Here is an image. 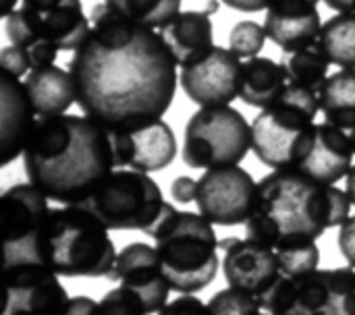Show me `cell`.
Wrapping results in <instances>:
<instances>
[{"mask_svg": "<svg viewBox=\"0 0 355 315\" xmlns=\"http://www.w3.org/2000/svg\"><path fill=\"white\" fill-rule=\"evenodd\" d=\"M177 66L158 29L100 2L92 8V29L73 52L69 73L83 114L123 131L166 114L177 91Z\"/></svg>", "mask_w": 355, "mask_h": 315, "instance_id": "6da1fadb", "label": "cell"}, {"mask_svg": "<svg viewBox=\"0 0 355 315\" xmlns=\"http://www.w3.org/2000/svg\"><path fill=\"white\" fill-rule=\"evenodd\" d=\"M23 166L27 181L48 199L77 206L116 168L110 129L89 116H37Z\"/></svg>", "mask_w": 355, "mask_h": 315, "instance_id": "7a4b0ae2", "label": "cell"}, {"mask_svg": "<svg viewBox=\"0 0 355 315\" xmlns=\"http://www.w3.org/2000/svg\"><path fill=\"white\" fill-rule=\"evenodd\" d=\"M352 199L337 185L312 181L297 170H272L258 183L245 239L272 249L289 241H318L349 218Z\"/></svg>", "mask_w": 355, "mask_h": 315, "instance_id": "3957f363", "label": "cell"}, {"mask_svg": "<svg viewBox=\"0 0 355 315\" xmlns=\"http://www.w3.org/2000/svg\"><path fill=\"white\" fill-rule=\"evenodd\" d=\"M148 237L154 239L171 291L193 295L210 287L220 268L214 224L202 214L181 212L166 201L160 220Z\"/></svg>", "mask_w": 355, "mask_h": 315, "instance_id": "277c9868", "label": "cell"}, {"mask_svg": "<svg viewBox=\"0 0 355 315\" xmlns=\"http://www.w3.org/2000/svg\"><path fill=\"white\" fill-rule=\"evenodd\" d=\"M116 255L108 228L89 210L50 208L37 249L42 266L67 278H108Z\"/></svg>", "mask_w": 355, "mask_h": 315, "instance_id": "5b68a950", "label": "cell"}, {"mask_svg": "<svg viewBox=\"0 0 355 315\" xmlns=\"http://www.w3.org/2000/svg\"><path fill=\"white\" fill-rule=\"evenodd\" d=\"M318 112V87L289 81L252 120V152L272 170H297L314 141Z\"/></svg>", "mask_w": 355, "mask_h": 315, "instance_id": "8992f818", "label": "cell"}, {"mask_svg": "<svg viewBox=\"0 0 355 315\" xmlns=\"http://www.w3.org/2000/svg\"><path fill=\"white\" fill-rule=\"evenodd\" d=\"M77 206L89 210L108 231H141L148 235L160 220L166 201L150 174L114 168Z\"/></svg>", "mask_w": 355, "mask_h": 315, "instance_id": "52a82bcc", "label": "cell"}, {"mask_svg": "<svg viewBox=\"0 0 355 315\" xmlns=\"http://www.w3.org/2000/svg\"><path fill=\"white\" fill-rule=\"evenodd\" d=\"M252 150V125L229 106H202L185 125L183 162L189 168L239 166Z\"/></svg>", "mask_w": 355, "mask_h": 315, "instance_id": "ba28073f", "label": "cell"}, {"mask_svg": "<svg viewBox=\"0 0 355 315\" xmlns=\"http://www.w3.org/2000/svg\"><path fill=\"white\" fill-rule=\"evenodd\" d=\"M272 315H355V268L283 276L262 299Z\"/></svg>", "mask_w": 355, "mask_h": 315, "instance_id": "9c48e42d", "label": "cell"}, {"mask_svg": "<svg viewBox=\"0 0 355 315\" xmlns=\"http://www.w3.org/2000/svg\"><path fill=\"white\" fill-rule=\"evenodd\" d=\"M10 44L33 48L52 44L58 50L75 52L92 29V19L83 12L81 0H21L4 17Z\"/></svg>", "mask_w": 355, "mask_h": 315, "instance_id": "30bf717a", "label": "cell"}, {"mask_svg": "<svg viewBox=\"0 0 355 315\" xmlns=\"http://www.w3.org/2000/svg\"><path fill=\"white\" fill-rule=\"evenodd\" d=\"M0 214L4 233V266L40 264V237L50 214L48 197L31 183L12 185L0 197Z\"/></svg>", "mask_w": 355, "mask_h": 315, "instance_id": "8fae6325", "label": "cell"}, {"mask_svg": "<svg viewBox=\"0 0 355 315\" xmlns=\"http://www.w3.org/2000/svg\"><path fill=\"white\" fill-rule=\"evenodd\" d=\"M258 183L241 166L208 168L198 181L200 214L216 226L245 224L254 212Z\"/></svg>", "mask_w": 355, "mask_h": 315, "instance_id": "7c38bea8", "label": "cell"}, {"mask_svg": "<svg viewBox=\"0 0 355 315\" xmlns=\"http://www.w3.org/2000/svg\"><path fill=\"white\" fill-rule=\"evenodd\" d=\"M241 58L223 46H214L200 60L183 66L179 81L187 98L202 106H229L239 98Z\"/></svg>", "mask_w": 355, "mask_h": 315, "instance_id": "4fadbf2b", "label": "cell"}, {"mask_svg": "<svg viewBox=\"0 0 355 315\" xmlns=\"http://www.w3.org/2000/svg\"><path fill=\"white\" fill-rule=\"evenodd\" d=\"M4 282L2 315H60L69 301L58 276L40 264L4 266Z\"/></svg>", "mask_w": 355, "mask_h": 315, "instance_id": "5bb4252c", "label": "cell"}, {"mask_svg": "<svg viewBox=\"0 0 355 315\" xmlns=\"http://www.w3.org/2000/svg\"><path fill=\"white\" fill-rule=\"evenodd\" d=\"M223 272L229 287L239 289L260 303L285 276L277 251L252 239H225L220 241Z\"/></svg>", "mask_w": 355, "mask_h": 315, "instance_id": "9a60e30c", "label": "cell"}, {"mask_svg": "<svg viewBox=\"0 0 355 315\" xmlns=\"http://www.w3.org/2000/svg\"><path fill=\"white\" fill-rule=\"evenodd\" d=\"M116 168L139 172H158L177 156V137L166 120H154L141 127L110 131Z\"/></svg>", "mask_w": 355, "mask_h": 315, "instance_id": "2e32d148", "label": "cell"}, {"mask_svg": "<svg viewBox=\"0 0 355 315\" xmlns=\"http://www.w3.org/2000/svg\"><path fill=\"white\" fill-rule=\"evenodd\" d=\"M108 278L135 291L144 299L150 314H158L166 305L171 285L162 272L156 247L146 243H129L119 251Z\"/></svg>", "mask_w": 355, "mask_h": 315, "instance_id": "e0dca14e", "label": "cell"}, {"mask_svg": "<svg viewBox=\"0 0 355 315\" xmlns=\"http://www.w3.org/2000/svg\"><path fill=\"white\" fill-rule=\"evenodd\" d=\"M37 112L19 77L0 75V164L8 166L23 156Z\"/></svg>", "mask_w": 355, "mask_h": 315, "instance_id": "ac0fdd59", "label": "cell"}, {"mask_svg": "<svg viewBox=\"0 0 355 315\" xmlns=\"http://www.w3.org/2000/svg\"><path fill=\"white\" fill-rule=\"evenodd\" d=\"M266 35L283 52L293 54L318 42L322 19L318 4L306 0H272L264 19Z\"/></svg>", "mask_w": 355, "mask_h": 315, "instance_id": "d6986e66", "label": "cell"}, {"mask_svg": "<svg viewBox=\"0 0 355 315\" xmlns=\"http://www.w3.org/2000/svg\"><path fill=\"white\" fill-rule=\"evenodd\" d=\"M355 147L349 131L339 129L331 123H318L310 152L302 160L297 172L312 181L335 185L349 174L354 168Z\"/></svg>", "mask_w": 355, "mask_h": 315, "instance_id": "ffe728a7", "label": "cell"}, {"mask_svg": "<svg viewBox=\"0 0 355 315\" xmlns=\"http://www.w3.org/2000/svg\"><path fill=\"white\" fill-rule=\"evenodd\" d=\"M158 31L181 69L200 60L214 48V25L204 10H181Z\"/></svg>", "mask_w": 355, "mask_h": 315, "instance_id": "44dd1931", "label": "cell"}, {"mask_svg": "<svg viewBox=\"0 0 355 315\" xmlns=\"http://www.w3.org/2000/svg\"><path fill=\"white\" fill-rule=\"evenodd\" d=\"M289 69L266 56L248 58L241 66L239 81V100L254 108L270 106L289 85Z\"/></svg>", "mask_w": 355, "mask_h": 315, "instance_id": "7402d4cb", "label": "cell"}, {"mask_svg": "<svg viewBox=\"0 0 355 315\" xmlns=\"http://www.w3.org/2000/svg\"><path fill=\"white\" fill-rule=\"evenodd\" d=\"M25 89L37 116L67 114V110L77 102L71 73L54 64L31 69L25 77Z\"/></svg>", "mask_w": 355, "mask_h": 315, "instance_id": "603a6c76", "label": "cell"}, {"mask_svg": "<svg viewBox=\"0 0 355 315\" xmlns=\"http://www.w3.org/2000/svg\"><path fill=\"white\" fill-rule=\"evenodd\" d=\"M320 112L327 123L354 131L355 129V69H339L329 75L320 87Z\"/></svg>", "mask_w": 355, "mask_h": 315, "instance_id": "cb8c5ba5", "label": "cell"}, {"mask_svg": "<svg viewBox=\"0 0 355 315\" xmlns=\"http://www.w3.org/2000/svg\"><path fill=\"white\" fill-rule=\"evenodd\" d=\"M318 42L331 64L355 69V12H337L324 21Z\"/></svg>", "mask_w": 355, "mask_h": 315, "instance_id": "d4e9b609", "label": "cell"}, {"mask_svg": "<svg viewBox=\"0 0 355 315\" xmlns=\"http://www.w3.org/2000/svg\"><path fill=\"white\" fill-rule=\"evenodd\" d=\"M125 19L162 29L177 12H181V0H104Z\"/></svg>", "mask_w": 355, "mask_h": 315, "instance_id": "484cf974", "label": "cell"}, {"mask_svg": "<svg viewBox=\"0 0 355 315\" xmlns=\"http://www.w3.org/2000/svg\"><path fill=\"white\" fill-rule=\"evenodd\" d=\"M285 64L289 69L291 81L310 87H320V83L329 77L331 60L320 42H314L312 46L289 54V60Z\"/></svg>", "mask_w": 355, "mask_h": 315, "instance_id": "4316f807", "label": "cell"}, {"mask_svg": "<svg viewBox=\"0 0 355 315\" xmlns=\"http://www.w3.org/2000/svg\"><path fill=\"white\" fill-rule=\"evenodd\" d=\"M275 251L281 260L283 274L289 278L306 276V274L318 270L320 249H318L316 241H310V239L289 241V243H283L281 247H277Z\"/></svg>", "mask_w": 355, "mask_h": 315, "instance_id": "83f0119b", "label": "cell"}, {"mask_svg": "<svg viewBox=\"0 0 355 315\" xmlns=\"http://www.w3.org/2000/svg\"><path fill=\"white\" fill-rule=\"evenodd\" d=\"M208 309L212 315H262L264 312L256 297L233 287L218 291L208 301Z\"/></svg>", "mask_w": 355, "mask_h": 315, "instance_id": "f1b7e54d", "label": "cell"}, {"mask_svg": "<svg viewBox=\"0 0 355 315\" xmlns=\"http://www.w3.org/2000/svg\"><path fill=\"white\" fill-rule=\"evenodd\" d=\"M266 37L268 35H266L264 25H260L256 21H239L237 25H233V29L229 33V48L239 58L248 60V58H254L260 54Z\"/></svg>", "mask_w": 355, "mask_h": 315, "instance_id": "f546056e", "label": "cell"}, {"mask_svg": "<svg viewBox=\"0 0 355 315\" xmlns=\"http://www.w3.org/2000/svg\"><path fill=\"white\" fill-rule=\"evenodd\" d=\"M100 312L102 315H148V307L144 303V299L127 289V287H116L112 291H108L104 295V299H100Z\"/></svg>", "mask_w": 355, "mask_h": 315, "instance_id": "4dcf8cb0", "label": "cell"}, {"mask_svg": "<svg viewBox=\"0 0 355 315\" xmlns=\"http://www.w3.org/2000/svg\"><path fill=\"white\" fill-rule=\"evenodd\" d=\"M0 69L2 73H8L12 77H23L29 73L31 66V56L29 50L17 44H8L0 50Z\"/></svg>", "mask_w": 355, "mask_h": 315, "instance_id": "1f68e13d", "label": "cell"}, {"mask_svg": "<svg viewBox=\"0 0 355 315\" xmlns=\"http://www.w3.org/2000/svg\"><path fill=\"white\" fill-rule=\"evenodd\" d=\"M158 315H212L208 305L196 299L193 295H181L179 299L166 303Z\"/></svg>", "mask_w": 355, "mask_h": 315, "instance_id": "d6a6232c", "label": "cell"}, {"mask_svg": "<svg viewBox=\"0 0 355 315\" xmlns=\"http://www.w3.org/2000/svg\"><path fill=\"white\" fill-rule=\"evenodd\" d=\"M339 249L347 264L355 268V216H349L339 226Z\"/></svg>", "mask_w": 355, "mask_h": 315, "instance_id": "836d02e7", "label": "cell"}, {"mask_svg": "<svg viewBox=\"0 0 355 315\" xmlns=\"http://www.w3.org/2000/svg\"><path fill=\"white\" fill-rule=\"evenodd\" d=\"M171 195L179 204H191L198 195V181L191 177H177L171 185Z\"/></svg>", "mask_w": 355, "mask_h": 315, "instance_id": "e575fe53", "label": "cell"}, {"mask_svg": "<svg viewBox=\"0 0 355 315\" xmlns=\"http://www.w3.org/2000/svg\"><path fill=\"white\" fill-rule=\"evenodd\" d=\"M60 315H102L100 312V303H96L89 297H73L67 301L64 309Z\"/></svg>", "mask_w": 355, "mask_h": 315, "instance_id": "d590c367", "label": "cell"}, {"mask_svg": "<svg viewBox=\"0 0 355 315\" xmlns=\"http://www.w3.org/2000/svg\"><path fill=\"white\" fill-rule=\"evenodd\" d=\"M58 48L52 46V44H40V46H33L29 48V56H31V66L33 69H42V66H50L56 62V56H58Z\"/></svg>", "mask_w": 355, "mask_h": 315, "instance_id": "8d00e7d4", "label": "cell"}, {"mask_svg": "<svg viewBox=\"0 0 355 315\" xmlns=\"http://www.w3.org/2000/svg\"><path fill=\"white\" fill-rule=\"evenodd\" d=\"M223 2L241 12H260V10H266L272 0H223Z\"/></svg>", "mask_w": 355, "mask_h": 315, "instance_id": "74e56055", "label": "cell"}, {"mask_svg": "<svg viewBox=\"0 0 355 315\" xmlns=\"http://www.w3.org/2000/svg\"><path fill=\"white\" fill-rule=\"evenodd\" d=\"M329 8L337 12H355V0H324Z\"/></svg>", "mask_w": 355, "mask_h": 315, "instance_id": "f35d334b", "label": "cell"}, {"mask_svg": "<svg viewBox=\"0 0 355 315\" xmlns=\"http://www.w3.org/2000/svg\"><path fill=\"white\" fill-rule=\"evenodd\" d=\"M345 191H347V195H349L352 204L355 206V164H354V168L349 170V174L345 177Z\"/></svg>", "mask_w": 355, "mask_h": 315, "instance_id": "ab89813d", "label": "cell"}, {"mask_svg": "<svg viewBox=\"0 0 355 315\" xmlns=\"http://www.w3.org/2000/svg\"><path fill=\"white\" fill-rule=\"evenodd\" d=\"M21 0H0V10H2V17H6V15H10L15 8H17V4H19Z\"/></svg>", "mask_w": 355, "mask_h": 315, "instance_id": "60d3db41", "label": "cell"}, {"mask_svg": "<svg viewBox=\"0 0 355 315\" xmlns=\"http://www.w3.org/2000/svg\"><path fill=\"white\" fill-rule=\"evenodd\" d=\"M218 6H220V4H218V0H208V4H206L204 12H208V15L212 17V15H214V12L218 10Z\"/></svg>", "mask_w": 355, "mask_h": 315, "instance_id": "b9f144b4", "label": "cell"}, {"mask_svg": "<svg viewBox=\"0 0 355 315\" xmlns=\"http://www.w3.org/2000/svg\"><path fill=\"white\" fill-rule=\"evenodd\" d=\"M349 135H352V141H354V147H355V129L354 131H349Z\"/></svg>", "mask_w": 355, "mask_h": 315, "instance_id": "7bdbcfd3", "label": "cell"}, {"mask_svg": "<svg viewBox=\"0 0 355 315\" xmlns=\"http://www.w3.org/2000/svg\"><path fill=\"white\" fill-rule=\"evenodd\" d=\"M306 2H312V4H318L320 0H306Z\"/></svg>", "mask_w": 355, "mask_h": 315, "instance_id": "ee69618b", "label": "cell"}, {"mask_svg": "<svg viewBox=\"0 0 355 315\" xmlns=\"http://www.w3.org/2000/svg\"><path fill=\"white\" fill-rule=\"evenodd\" d=\"M262 315H272V314H268V312H262Z\"/></svg>", "mask_w": 355, "mask_h": 315, "instance_id": "f6af8a7d", "label": "cell"}]
</instances>
